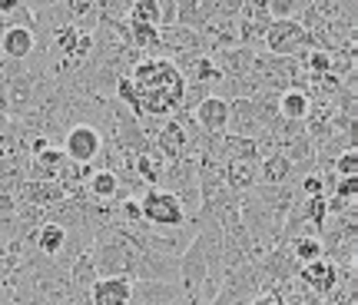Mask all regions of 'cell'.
Here are the masks:
<instances>
[{
	"label": "cell",
	"instance_id": "cell-11",
	"mask_svg": "<svg viewBox=\"0 0 358 305\" xmlns=\"http://www.w3.org/2000/svg\"><path fill=\"white\" fill-rule=\"evenodd\" d=\"M129 289L133 282L123 276H110V279H96L90 285V305H129Z\"/></svg>",
	"mask_w": 358,
	"mask_h": 305
},
{
	"label": "cell",
	"instance_id": "cell-14",
	"mask_svg": "<svg viewBox=\"0 0 358 305\" xmlns=\"http://www.w3.org/2000/svg\"><path fill=\"white\" fill-rule=\"evenodd\" d=\"M285 183H299L295 179V166L282 156V152H272V156H262L259 159V186H285Z\"/></svg>",
	"mask_w": 358,
	"mask_h": 305
},
{
	"label": "cell",
	"instance_id": "cell-5",
	"mask_svg": "<svg viewBox=\"0 0 358 305\" xmlns=\"http://www.w3.org/2000/svg\"><path fill=\"white\" fill-rule=\"evenodd\" d=\"M192 123H196V129H203V136H222L226 123H229V103L219 100V97H206L192 110Z\"/></svg>",
	"mask_w": 358,
	"mask_h": 305
},
{
	"label": "cell",
	"instance_id": "cell-6",
	"mask_svg": "<svg viewBox=\"0 0 358 305\" xmlns=\"http://www.w3.org/2000/svg\"><path fill=\"white\" fill-rule=\"evenodd\" d=\"M37 50V34L30 27H3L0 34V53L3 60H17V64H27Z\"/></svg>",
	"mask_w": 358,
	"mask_h": 305
},
{
	"label": "cell",
	"instance_id": "cell-2",
	"mask_svg": "<svg viewBox=\"0 0 358 305\" xmlns=\"http://www.w3.org/2000/svg\"><path fill=\"white\" fill-rule=\"evenodd\" d=\"M262 47L268 57H279V60H292L299 53L312 50V40H308L306 27L299 20H272L268 30L262 34Z\"/></svg>",
	"mask_w": 358,
	"mask_h": 305
},
{
	"label": "cell",
	"instance_id": "cell-9",
	"mask_svg": "<svg viewBox=\"0 0 358 305\" xmlns=\"http://www.w3.org/2000/svg\"><path fill=\"white\" fill-rule=\"evenodd\" d=\"M27 242H30V249H34L37 255H43V259H57L66 246V229H60L57 222H50V219H43V222L27 236Z\"/></svg>",
	"mask_w": 358,
	"mask_h": 305
},
{
	"label": "cell",
	"instance_id": "cell-1",
	"mask_svg": "<svg viewBox=\"0 0 358 305\" xmlns=\"http://www.w3.org/2000/svg\"><path fill=\"white\" fill-rule=\"evenodd\" d=\"M103 133L96 127H90V123H73V127H66L64 140H60V152H64L66 163L73 166H96L103 156Z\"/></svg>",
	"mask_w": 358,
	"mask_h": 305
},
{
	"label": "cell",
	"instance_id": "cell-7",
	"mask_svg": "<svg viewBox=\"0 0 358 305\" xmlns=\"http://www.w3.org/2000/svg\"><path fill=\"white\" fill-rule=\"evenodd\" d=\"M219 17V0H176V27L203 30L209 20Z\"/></svg>",
	"mask_w": 358,
	"mask_h": 305
},
{
	"label": "cell",
	"instance_id": "cell-16",
	"mask_svg": "<svg viewBox=\"0 0 358 305\" xmlns=\"http://www.w3.org/2000/svg\"><path fill=\"white\" fill-rule=\"evenodd\" d=\"M285 249H289V255H292V262L299 269L308 266V262L325 259V242H322L319 236H312V232H299L292 239H285Z\"/></svg>",
	"mask_w": 358,
	"mask_h": 305
},
{
	"label": "cell",
	"instance_id": "cell-18",
	"mask_svg": "<svg viewBox=\"0 0 358 305\" xmlns=\"http://www.w3.org/2000/svg\"><path fill=\"white\" fill-rule=\"evenodd\" d=\"M332 176L345 179V176H358V150H345L332 159Z\"/></svg>",
	"mask_w": 358,
	"mask_h": 305
},
{
	"label": "cell",
	"instance_id": "cell-12",
	"mask_svg": "<svg viewBox=\"0 0 358 305\" xmlns=\"http://www.w3.org/2000/svg\"><path fill=\"white\" fill-rule=\"evenodd\" d=\"M256 53L252 47H232V50H219L213 53V64L219 66L222 76H249L252 64H256Z\"/></svg>",
	"mask_w": 358,
	"mask_h": 305
},
{
	"label": "cell",
	"instance_id": "cell-17",
	"mask_svg": "<svg viewBox=\"0 0 358 305\" xmlns=\"http://www.w3.org/2000/svg\"><path fill=\"white\" fill-rule=\"evenodd\" d=\"M127 20L129 24L159 27V0H136V3H129Z\"/></svg>",
	"mask_w": 358,
	"mask_h": 305
},
{
	"label": "cell",
	"instance_id": "cell-19",
	"mask_svg": "<svg viewBox=\"0 0 358 305\" xmlns=\"http://www.w3.org/2000/svg\"><path fill=\"white\" fill-rule=\"evenodd\" d=\"M329 196H335V199H342V203H355L358 196V176H345V179H335V186Z\"/></svg>",
	"mask_w": 358,
	"mask_h": 305
},
{
	"label": "cell",
	"instance_id": "cell-15",
	"mask_svg": "<svg viewBox=\"0 0 358 305\" xmlns=\"http://www.w3.org/2000/svg\"><path fill=\"white\" fill-rule=\"evenodd\" d=\"M299 279L306 282L312 292H335V282H338V266L329 262V259H319V262H308V266L299 269Z\"/></svg>",
	"mask_w": 358,
	"mask_h": 305
},
{
	"label": "cell",
	"instance_id": "cell-3",
	"mask_svg": "<svg viewBox=\"0 0 358 305\" xmlns=\"http://www.w3.org/2000/svg\"><path fill=\"white\" fill-rule=\"evenodd\" d=\"M140 216L146 226H153V229H176L189 219L182 213L176 196L169 190H159V186H153V190H146L140 196Z\"/></svg>",
	"mask_w": 358,
	"mask_h": 305
},
{
	"label": "cell",
	"instance_id": "cell-10",
	"mask_svg": "<svg viewBox=\"0 0 358 305\" xmlns=\"http://www.w3.org/2000/svg\"><path fill=\"white\" fill-rule=\"evenodd\" d=\"M64 152L60 146H50V150L37 152L27 159V183H57L60 169H64Z\"/></svg>",
	"mask_w": 358,
	"mask_h": 305
},
{
	"label": "cell",
	"instance_id": "cell-4",
	"mask_svg": "<svg viewBox=\"0 0 358 305\" xmlns=\"http://www.w3.org/2000/svg\"><path fill=\"white\" fill-rule=\"evenodd\" d=\"M129 282H169V285H179V259L136 249V259H133V269H129Z\"/></svg>",
	"mask_w": 358,
	"mask_h": 305
},
{
	"label": "cell",
	"instance_id": "cell-20",
	"mask_svg": "<svg viewBox=\"0 0 358 305\" xmlns=\"http://www.w3.org/2000/svg\"><path fill=\"white\" fill-rule=\"evenodd\" d=\"M176 27V0H159V30Z\"/></svg>",
	"mask_w": 358,
	"mask_h": 305
},
{
	"label": "cell",
	"instance_id": "cell-13",
	"mask_svg": "<svg viewBox=\"0 0 358 305\" xmlns=\"http://www.w3.org/2000/svg\"><path fill=\"white\" fill-rule=\"evenodd\" d=\"M308 110H312V93L306 87H289L279 93V116L285 123H302L306 127Z\"/></svg>",
	"mask_w": 358,
	"mask_h": 305
},
{
	"label": "cell",
	"instance_id": "cell-21",
	"mask_svg": "<svg viewBox=\"0 0 358 305\" xmlns=\"http://www.w3.org/2000/svg\"><path fill=\"white\" fill-rule=\"evenodd\" d=\"M0 64H3V53H0Z\"/></svg>",
	"mask_w": 358,
	"mask_h": 305
},
{
	"label": "cell",
	"instance_id": "cell-8",
	"mask_svg": "<svg viewBox=\"0 0 358 305\" xmlns=\"http://www.w3.org/2000/svg\"><path fill=\"white\" fill-rule=\"evenodd\" d=\"M186 299L179 285H169V282H133L129 289V305H169Z\"/></svg>",
	"mask_w": 358,
	"mask_h": 305
}]
</instances>
